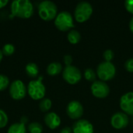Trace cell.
Returning <instances> with one entry per match:
<instances>
[{
  "label": "cell",
  "mask_w": 133,
  "mask_h": 133,
  "mask_svg": "<svg viewBox=\"0 0 133 133\" xmlns=\"http://www.w3.org/2000/svg\"><path fill=\"white\" fill-rule=\"evenodd\" d=\"M63 60H64V62L65 64L66 65V66H69V65H72V58L71 55H66L64 56L63 58Z\"/></svg>",
  "instance_id": "83f0119b"
},
{
  "label": "cell",
  "mask_w": 133,
  "mask_h": 133,
  "mask_svg": "<svg viewBox=\"0 0 133 133\" xmlns=\"http://www.w3.org/2000/svg\"><path fill=\"white\" fill-rule=\"evenodd\" d=\"M27 130L30 133H42L43 132V126L41 123L34 122L28 125Z\"/></svg>",
  "instance_id": "d6986e66"
},
{
  "label": "cell",
  "mask_w": 133,
  "mask_h": 133,
  "mask_svg": "<svg viewBox=\"0 0 133 133\" xmlns=\"http://www.w3.org/2000/svg\"><path fill=\"white\" fill-rule=\"evenodd\" d=\"M55 25L61 31L71 30L75 26L72 16L68 11H62L58 13L55 19Z\"/></svg>",
  "instance_id": "277c9868"
},
{
  "label": "cell",
  "mask_w": 133,
  "mask_h": 133,
  "mask_svg": "<svg viewBox=\"0 0 133 133\" xmlns=\"http://www.w3.org/2000/svg\"><path fill=\"white\" fill-rule=\"evenodd\" d=\"M67 37H68V41L70 44H76L80 41L81 35L79 33V31H77L76 30H69V32L68 34Z\"/></svg>",
  "instance_id": "ac0fdd59"
},
{
  "label": "cell",
  "mask_w": 133,
  "mask_h": 133,
  "mask_svg": "<svg viewBox=\"0 0 133 133\" xmlns=\"http://www.w3.org/2000/svg\"><path fill=\"white\" fill-rule=\"evenodd\" d=\"M9 122V118L7 114L2 109H0V129L5 128Z\"/></svg>",
  "instance_id": "cb8c5ba5"
},
{
  "label": "cell",
  "mask_w": 133,
  "mask_h": 133,
  "mask_svg": "<svg viewBox=\"0 0 133 133\" xmlns=\"http://www.w3.org/2000/svg\"><path fill=\"white\" fill-rule=\"evenodd\" d=\"M9 3V0H0V9L4 8Z\"/></svg>",
  "instance_id": "4dcf8cb0"
},
{
  "label": "cell",
  "mask_w": 133,
  "mask_h": 133,
  "mask_svg": "<svg viewBox=\"0 0 133 133\" xmlns=\"http://www.w3.org/2000/svg\"><path fill=\"white\" fill-rule=\"evenodd\" d=\"M66 113L72 119H79L83 115V105L77 101H72L69 103L66 108Z\"/></svg>",
  "instance_id": "30bf717a"
},
{
  "label": "cell",
  "mask_w": 133,
  "mask_h": 133,
  "mask_svg": "<svg viewBox=\"0 0 133 133\" xmlns=\"http://www.w3.org/2000/svg\"><path fill=\"white\" fill-rule=\"evenodd\" d=\"M62 70V65L58 62H53L50 63L47 67V73L51 76H55L59 74Z\"/></svg>",
  "instance_id": "9a60e30c"
},
{
  "label": "cell",
  "mask_w": 133,
  "mask_h": 133,
  "mask_svg": "<svg viewBox=\"0 0 133 133\" xmlns=\"http://www.w3.org/2000/svg\"><path fill=\"white\" fill-rule=\"evenodd\" d=\"M115 74V66L110 62H103L97 66V75L102 81H108L113 79Z\"/></svg>",
  "instance_id": "8992f818"
},
{
  "label": "cell",
  "mask_w": 133,
  "mask_h": 133,
  "mask_svg": "<svg viewBox=\"0 0 133 133\" xmlns=\"http://www.w3.org/2000/svg\"><path fill=\"white\" fill-rule=\"evenodd\" d=\"M120 107L126 114L133 115V92H128L122 96Z\"/></svg>",
  "instance_id": "7c38bea8"
},
{
  "label": "cell",
  "mask_w": 133,
  "mask_h": 133,
  "mask_svg": "<svg viewBox=\"0 0 133 133\" xmlns=\"http://www.w3.org/2000/svg\"><path fill=\"white\" fill-rule=\"evenodd\" d=\"M111 124L113 128L116 129H122L125 128L129 124V118L126 114L122 112H117L111 117Z\"/></svg>",
  "instance_id": "8fae6325"
},
{
  "label": "cell",
  "mask_w": 133,
  "mask_h": 133,
  "mask_svg": "<svg viewBox=\"0 0 133 133\" xmlns=\"http://www.w3.org/2000/svg\"><path fill=\"white\" fill-rule=\"evenodd\" d=\"M125 67L129 72H133V58H129L125 62Z\"/></svg>",
  "instance_id": "484cf974"
},
{
  "label": "cell",
  "mask_w": 133,
  "mask_h": 133,
  "mask_svg": "<svg viewBox=\"0 0 133 133\" xmlns=\"http://www.w3.org/2000/svg\"><path fill=\"white\" fill-rule=\"evenodd\" d=\"M52 106V102L49 98H43L39 103V108L42 112H48Z\"/></svg>",
  "instance_id": "ffe728a7"
},
{
  "label": "cell",
  "mask_w": 133,
  "mask_h": 133,
  "mask_svg": "<svg viewBox=\"0 0 133 133\" xmlns=\"http://www.w3.org/2000/svg\"><path fill=\"white\" fill-rule=\"evenodd\" d=\"M125 6L128 12L133 14V0H126L125 2Z\"/></svg>",
  "instance_id": "4316f807"
},
{
  "label": "cell",
  "mask_w": 133,
  "mask_h": 133,
  "mask_svg": "<svg viewBox=\"0 0 133 133\" xmlns=\"http://www.w3.org/2000/svg\"><path fill=\"white\" fill-rule=\"evenodd\" d=\"M38 15L41 19L44 21H51L58 15V8L55 3L51 1L45 0L39 3L38 7Z\"/></svg>",
  "instance_id": "7a4b0ae2"
},
{
  "label": "cell",
  "mask_w": 133,
  "mask_h": 133,
  "mask_svg": "<svg viewBox=\"0 0 133 133\" xmlns=\"http://www.w3.org/2000/svg\"><path fill=\"white\" fill-rule=\"evenodd\" d=\"M60 133H72V129H71L69 127H65L61 130Z\"/></svg>",
  "instance_id": "f546056e"
},
{
  "label": "cell",
  "mask_w": 133,
  "mask_h": 133,
  "mask_svg": "<svg viewBox=\"0 0 133 133\" xmlns=\"http://www.w3.org/2000/svg\"><path fill=\"white\" fill-rule=\"evenodd\" d=\"M93 13V7L87 2H79L75 9V19L79 23L86 22L90 19Z\"/></svg>",
  "instance_id": "5b68a950"
},
{
  "label": "cell",
  "mask_w": 133,
  "mask_h": 133,
  "mask_svg": "<svg viewBox=\"0 0 133 133\" xmlns=\"http://www.w3.org/2000/svg\"><path fill=\"white\" fill-rule=\"evenodd\" d=\"M2 58H3V54H2V50H0V63H1V62L2 60Z\"/></svg>",
  "instance_id": "d6a6232c"
},
{
  "label": "cell",
  "mask_w": 133,
  "mask_h": 133,
  "mask_svg": "<svg viewBox=\"0 0 133 133\" xmlns=\"http://www.w3.org/2000/svg\"><path fill=\"white\" fill-rule=\"evenodd\" d=\"M10 10L13 16L29 19L33 16L34 8L33 3L29 0H15L10 5Z\"/></svg>",
  "instance_id": "6da1fadb"
},
{
  "label": "cell",
  "mask_w": 133,
  "mask_h": 133,
  "mask_svg": "<svg viewBox=\"0 0 133 133\" xmlns=\"http://www.w3.org/2000/svg\"><path fill=\"white\" fill-rule=\"evenodd\" d=\"M115 53L112 50L108 49L104 52V58L105 59V62H110L114 58Z\"/></svg>",
  "instance_id": "d4e9b609"
},
{
  "label": "cell",
  "mask_w": 133,
  "mask_h": 133,
  "mask_svg": "<svg viewBox=\"0 0 133 133\" xmlns=\"http://www.w3.org/2000/svg\"><path fill=\"white\" fill-rule=\"evenodd\" d=\"M129 28H130L131 31L133 33V17L132 18V19L130 20V23H129Z\"/></svg>",
  "instance_id": "1f68e13d"
},
{
  "label": "cell",
  "mask_w": 133,
  "mask_h": 133,
  "mask_svg": "<svg viewBox=\"0 0 133 133\" xmlns=\"http://www.w3.org/2000/svg\"><path fill=\"white\" fill-rule=\"evenodd\" d=\"M7 133H26V128L20 122H16L9 127Z\"/></svg>",
  "instance_id": "e0dca14e"
},
{
  "label": "cell",
  "mask_w": 133,
  "mask_h": 133,
  "mask_svg": "<svg viewBox=\"0 0 133 133\" xmlns=\"http://www.w3.org/2000/svg\"><path fill=\"white\" fill-rule=\"evenodd\" d=\"M9 93L10 97L16 101L23 99L27 94V87L20 79H16L9 85Z\"/></svg>",
  "instance_id": "52a82bcc"
},
{
  "label": "cell",
  "mask_w": 133,
  "mask_h": 133,
  "mask_svg": "<svg viewBox=\"0 0 133 133\" xmlns=\"http://www.w3.org/2000/svg\"><path fill=\"white\" fill-rule=\"evenodd\" d=\"M9 86V79L4 74H0V91L6 90Z\"/></svg>",
  "instance_id": "7402d4cb"
},
{
  "label": "cell",
  "mask_w": 133,
  "mask_h": 133,
  "mask_svg": "<svg viewBox=\"0 0 133 133\" xmlns=\"http://www.w3.org/2000/svg\"><path fill=\"white\" fill-rule=\"evenodd\" d=\"M84 77L87 80L90 82H94L96 81V73L92 69H87L84 72Z\"/></svg>",
  "instance_id": "603a6c76"
},
{
  "label": "cell",
  "mask_w": 133,
  "mask_h": 133,
  "mask_svg": "<svg viewBox=\"0 0 133 133\" xmlns=\"http://www.w3.org/2000/svg\"><path fill=\"white\" fill-rule=\"evenodd\" d=\"M19 122L21 123V124H23V125H26L27 124V122H28V118L26 117V116H22L21 117V118H20V121H19Z\"/></svg>",
  "instance_id": "f1b7e54d"
},
{
  "label": "cell",
  "mask_w": 133,
  "mask_h": 133,
  "mask_svg": "<svg viewBox=\"0 0 133 133\" xmlns=\"http://www.w3.org/2000/svg\"><path fill=\"white\" fill-rule=\"evenodd\" d=\"M2 51L3 55L10 56V55H12L15 52V46L12 44H10V43L5 44L2 47Z\"/></svg>",
  "instance_id": "44dd1931"
},
{
  "label": "cell",
  "mask_w": 133,
  "mask_h": 133,
  "mask_svg": "<svg viewBox=\"0 0 133 133\" xmlns=\"http://www.w3.org/2000/svg\"><path fill=\"white\" fill-rule=\"evenodd\" d=\"M72 132L73 133H94V127L87 120L80 119L74 123Z\"/></svg>",
  "instance_id": "4fadbf2b"
},
{
  "label": "cell",
  "mask_w": 133,
  "mask_h": 133,
  "mask_svg": "<svg viewBox=\"0 0 133 133\" xmlns=\"http://www.w3.org/2000/svg\"><path fill=\"white\" fill-rule=\"evenodd\" d=\"M62 77L65 81L69 84H76L78 83L82 78V74L79 69L73 65L66 66L62 72Z\"/></svg>",
  "instance_id": "ba28073f"
},
{
  "label": "cell",
  "mask_w": 133,
  "mask_h": 133,
  "mask_svg": "<svg viewBox=\"0 0 133 133\" xmlns=\"http://www.w3.org/2000/svg\"><path fill=\"white\" fill-rule=\"evenodd\" d=\"M44 123L51 129H55L61 125L60 117L55 112H48L44 116Z\"/></svg>",
  "instance_id": "5bb4252c"
},
{
  "label": "cell",
  "mask_w": 133,
  "mask_h": 133,
  "mask_svg": "<svg viewBox=\"0 0 133 133\" xmlns=\"http://www.w3.org/2000/svg\"><path fill=\"white\" fill-rule=\"evenodd\" d=\"M25 71L26 75L30 78H36L38 76L39 69L37 64L34 62H29L26 65Z\"/></svg>",
  "instance_id": "2e32d148"
},
{
  "label": "cell",
  "mask_w": 133,
  "mask_h": 133,
  "mask_svg": "<svg viewBox=\"0 0 133 133\" xmlns=\"http://www.w3.org/2000/svg\"><path fill=\"white\" fill-rule=\"evenodd\" d=\"M43 76H39L37 79L30 81L27 85V94L34 101L44 98L46 88L42 83Z\"/></svg>",
  "instance_id": "3957f363"
},
{
  "label": "cell",
  "mask_w": 133,
  "mask_h": 133,
  "mask_svg": "<svg viewBox=\"0 0 133 133\" xmlns=\"http://www.w3.org/2000/svg\"><path fill=\"white\" fill-rule=\"evenodd\" d=\"M91 92L97 98H104L109 95L110 89L108 85L104 81L96 80L91 85Z\"/></svg>",
  "instance_id": "9c48e42d"
}]
</instances>
